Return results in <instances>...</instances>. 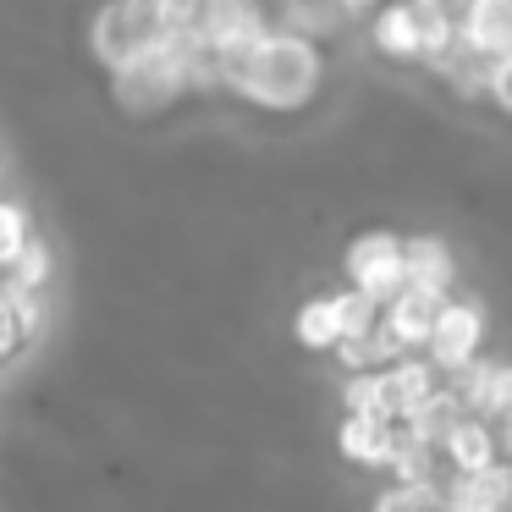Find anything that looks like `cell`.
Returning a JSON list of instances; mask_svg holds the SVG:
<instances>
[{"instance_id": "obj_1", "label": "cell", "mask_w": 512, "mask_h": 512, "mask_svg": "<svg viewBox=\"0 0 512 512\" xmlns=\"http://www.w3.org/2000/svg\"><path fill=\"white\" fill-rule=\"evenodd\" d=\"M325 83V50L320 39L298 28L265 23L243 45L215 50V89H232L237 100L259 111H303Z\"/></svg>"}, {"instance_id": "obj_2", "label": "cell", "mask_w": 512, "mask_h": 512, "mask_svg": "<svg viewBox=\"0 0 512 512\" xmlns=\"http://www.w3.org/2000/svg\"><path fill=\"white\" fill-rule=\"evenodd\" d=\"M160 45H171L160 0H105L89 23V50H94V61L111 67V72L155 56Z\"/></svg>"}, {"instance_id": "obj_3", "label": "cell", "mask_w": 512, "mask_h": 512, "mask_svg": "<svg viewBox=\"0 0 512 512\" xmlns=\"http://www.w3.org/2000/svg\"><path fill=\"white\" fill-rule=\"evenodd\" d=\"M479 347H485V309H479L474 298H452V292H446L419 353L435 364L441 380H452L457 369H468L479 358Z\"/></svg>"}, {"instance_id": "obj_4", "label": "cell", "mask_w": 512, "mask_h": 512, "mask_svg": "<svg viewBox=\"0 0 512 512\" xmlns=\"http://www.w3.org/2000/svg\"><path fill=\"white\" fill-rule=\"evenodd\" d=\"M111 83H116V105H122L127 116H155L160 105H171L182 89H188V67H182L177 39L160 45L155 56L133 61V67H122V72H111Z\"/></svg>"}, {"instance_id": "obj_5", "label": "cell", "mask_w": 512, "mask_h": 512, "mask_svg": "<svg viewBox=\"0 0 512 512\" xmlns=\"http://www.w3.org/2000/svg\"><path fill=\"white\" fill-rule=\"evenodd\" d=\"M342 270H347V287L369 292L375 303H386L391 292L402 287V237L397 232H364L347 243L342 254Z\"/></svg>"}, {"instance_id": "obj_6", "label": "cell", "mask_w": 512, "mask_h": 512, "mask_svg": "<svg viewBox=\"0 0 512 512\" xmlns=\"http://www.w3.org/2000/svg\"><path fill=\"white\" fill-rule=\"evenodd\" d=\"M375 386H380V413H386V419H397V424H408L413 413H419L424 402L446 386V380L435 375L430 358L402 353V358H391V364L375 369Z\"/></svg>"}, {"instance_id": "obj_7", "label": "cell", "mask_w": 512, "mask_h": 512, "mask_svg": "<svg viewBox=\"0 0 512 512\" xmlns=\"http://www.w3.org/2000/svg\"><path fill=\"white\" fill-rule=\"evenodd\" d=\"M441 298L446 292H424V287H397L386 303H380V325L375 331L386 336V347L391 353H419L424 347V336H430V320H435V309H441Z\"/></svg>"}, {"instance_id": "obj_8", "label": "cell", "mask_w": 512, "mask_h": 512, "mask_svg": "<svg viewBox=\"0 0 512 512\" xmlns=\"http://www.w3.org/2000/svg\"><path fill=\"white\" fill-rule=\"evenodd\" d=\"M435 452H441V468H446V474H474V468L501 463V452H496V424L479 419V413H457V419L441 430Z\"/></svg>"}, {"instance_id": "obj_9", "label": "cell", "mask_w": 512, "mask_h": 512, "mask_svg": "<svg viewBox=\"0 0 512 512\" xmlns=\"http://www.w3.org/2000/svg\"><path fill=\"white\" fill-rule=\"evenodd\" d=\"M457 39L485 61L507 56L512 50V0H457Z\"/></svg>"}, {"instance_id": "obj_10", "label": "cell", "mask_w": 512, "mask_h": 512, "mask_svg": "<svg viewBox=\"0 0 512 512\" xmlns=\"http://www.w3.org/2000/svg\"><path fill=\"white\" fill-rule=\"evenodd\" d=\"M452 391H457V402H463V413L496 419V413L512 408V364L474 358L468 369H457V375H452Z\"/></svg>"}, {"instance_id": "obj_11", "label": "cell", "mask_w": 512, "mask_h": 512, "mask_svg": "<svg viewBox=\"0 0 512 512\" xmlns=\"http://www.w3.org/2000/svg\"><path fill=\"white\" fill-rule=\"evenodd\" d=\"M402 287H424V292H452L457 287V265H452V243L446 237H402Z\"/></svg>"}, {"instance_id": "obj_12", "label": "cell", "mask_w": 512, "mask_h": 512, "mask_svg": "<svg viewBox=\"0 0 512 512\" xmlns=\"http://www.w3.org/2000/svg\"><path fill=\"white\" fill-rule=\"evenodd\" d=\"M336 441H342L347 463L386 468L391 446H397V419H386V413H347L342 430H336Z\"/></svg>"}, {"instance_id": "obj_13", "label": "cell", "mask_w": 512, "mask_h": 512, "mask_svg": "<svg viewBox=\"0 0 512 512\" xmlns=\"http://www.w3.org/2000/svg\"><path fill=\"white\" fill-rule=\"evenodd\" d=\"M369 45L386 61H419V34H413L408 0H380L375 17H369Z\"/></svg>"}, {"instance_id": "obj_14", "label": "cell", "mask_w": 512, "mask_h": 512, "mask_svg": "<svg viewBox=\"0 0 512 512\" xmlns=\"http://www.w3.org/2000/svg\"><path fill=\"white\" fill-rule=\"evenodd\" d=\"M292 336H298V347H309V353H331V347L342 342V320H336V298H331V292L303 303L298 320H292Z\"/></svg>"}, {"instance_id": "obj_15", "label": "cell", "mask_w": 512, "mask_h": 512, "mask_svg": "<svg viewBox=\"0 0 512 512\" xmlns=\"http://www.w3.org/2000/svg\"><path fill=\"white\" fill-rule=\"evenodd\" d=\"M0 281L28 287V292H45L50 287V248H45V237H28V248L12 259V270H0Z\"/></svg>"}, {"instance_id": "obj_16", "label": "cell", "mask_w": 512, "mask_h": 512, "mask_svg": "<svg viewBox=\"0 0 512 512\" xmlns=\"http://www.w3.org/2000/svg\"><path fill=\"white\" fill-rule=\"evenodd\" d=\"M375 512H446L441 485H402V479H391L375 496Z\"/></svg>"}, {"instance_id": "obj_17", "label": "cell", "mask_w": 512, "mask_h": 512, "mask_svg": "<svg viewBox=\"0 0 512 512\" xmlns=\"http://www.w3.org/2000/svg\"><path fill=\"white\" fill-rule=\"evenodd\" d=\"M336 298V320H342V336H369L380 325V303L369 298V292H358V287H342V292H331Z\"/></svg>"}, {"instance_id": "obj_18", "label": "cell", "mask_w": 512, "mask_h": 512, "mask_svg": "<svg viewBox=\"0 0 512 512\" xmlns=\"http://www.w3.org/2000/svg\"><path fill=\"white\" fill-rule=\"evenodd\" d=\"M28 237H34V221H28L23 204L0 199V270H12V259L28 248Z\"/></svg>"}, {"instance_id": "obj_19", "label": "cell", "mask_w": 512, "mask_h": 512, "mask_svg": "<svg viewBox=\"0 0 512 512\" xmlns=\"http://www.w3.org/2000/svg\"><path fill=\"white\" fill-rule=\"evenodd\" d=\"M28 342H34V331H28V325H23V314L12 309V298L0 292V364H6V358H17Z\"/></svg>"}, {"instance_id": "obj_20", "label": "cell", "mask_w": 512, "mask_h": 512, "mask_svg": "<svg viewBox=\"0 0 512 512\" xmlns=\"http://www.w3.org/2000/svg\"><path fill=\"white\" fill-rule=\"evenodd\" d=\"M485 100L496 105L501 116H512V50L496 61H485Z\"/></svg>"}, {"instance_id": "obj_21", "label": "cell", "mask_w": 512, "mask_h": 512, "mask_svg": "<svg viewBox=\"0 0 512 512\" xmlns=\"http://www.w3.org/2000/svg\"><path fill=\"white\" fill-rule=\"evenodd\" d=\"M336 6H342V12H347V17H353V12H375L380 0H336Z\"/></svg>"}]
</instances>
